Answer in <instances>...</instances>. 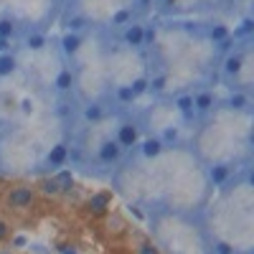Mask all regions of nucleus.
<instances>
[{
    "label": "nucleus",
    "mask_w": 254,
    "mask_h": 254,
    "mask_svg": "<svg viewBox=\"0 0 254 254\" xmlns=\"http://www.w3.org/2000/svg\"><path fill=\"white\" fill-rule=\"evenodd\" d=\"M36 201V188L33 186H15L8 193V206L10 208H28Z\"/></svg>",
    "instance_id": "1"
},
{
    "label": "nucleus",
    "mask_w": 254,
    "mask_h": 254,
    "mask_svg": "<svg viewBox=\"0 0 254 254\" xmlns=\"http://www.w3.org/2000/svg\"><path fill=\"white\" fill-rule=\"evenodd\" d=\"M115 140L120 142L122 150H127V147H135V145L140 142V127H137L135 122H122V125L117 127V137H115Z\"/></svg>",
    "instance_id": "2"
},
{
    "label": "nucleus",
    "mask_w": 254,
    "mask_h": 254,
    "mask_svg": "<svg viewBox=\"0 0 254 254\" xmlns=\"http://www.w3.org/2000/svg\"><path fill=\"white\" fill-rule=\"evenodd\" d=\"M122 147H120V142L117 140H104L99 147H97V158H99V163H104V165H112V163H117L120 158H122Z\"/></svg>",
    "instance_id": "3"
},
{
    "label": "nucleus",
    "mask_w": 254,
    "mask_h": 254,
    "mask_svg": "<svg viewBox=\"0 0 254 254\" xmlns=\"http://www.w3.org/2000/svg\"><path fill=\"white\" fill-rule=\"evenodd\" d=\"M142 31H145V26L132 20V23H127L122 28V41L127 46H132V49H142Z\"/></svg>",
    "instance_id": "4"
},
{
    "label": "nucleus",
    "mask_w": 254,
    "mask_h": 254,
    "mask_svg": "<svg viewBox=\"0 0 254 254\" xmlns=\"http://www.w3.org/2000/svg\"><path fill=\"white\" fill-rule=\"evenodd\" d=\"M242 69H244V54L237 51V49L229 51L226 59H224V74H226V76H239Z\"/></svg>",
    "instance_id": "5"
},
{
    "label": "nucleus",
    "mask_w": 254,
    "mask_h": 254,
    "mask_svg": "<svg viewBox=\"0 0 254 254\" xmlns=\"http://www.w3.org/2000/svg\"><path fill=\"white\" fill-rule=\"evenodd\" d=\"M214 107H216L214 92H198V94H193V115H208Z\"/></svg>",
    "instance_id": "6"
},
{
    "label": "nucleus",
    "mask_w": 254,
    "mask_h": 254,
    "mask_svg": "<svg viewBox=\"0 0 254 254\" xmlns=\"http://www.w3.org/2000/svg\"><path fill=\"white\" fill-rule=\"evenodd\" d=\"M46 163L51 168H61V165H66L69 163V145H64V142H56L51 150L46 153Z\"/></svg>",
    "instance_id": "7"
},
{
    "label": "nucleus",
    "mask_w": 254,
    "mask_h": 254,
    "mask_svg": "<svg viewBox=\"0 0 254 254\" xmlns=\"http://www.w3.org/2000/svg\"><path fill=\"white\" fill-rule=\"evenodd\" d=\"M231 176V168L224 165V163H216V165H211L208 168V181L214 183V186H224Z\"/></svg>",
    "instance_id": "8"
},
{
    "label": "nucleus",
    "mask_w": 254,
    "mask_h": 254,
    "mask_svg": "<svg viewBox=\"0 0 254 254\" xmlns=\"http://www.w3.org/2000/svg\"><path fill=\"white\" fill-rule=\"evenodd\" d=\"M163 150H165V145H163L160 137H147V140L140 145V153H142L145 158H158Z\"/></svg>",
    "instance_id": "9"
},
{
    "label": "nucleus",
    "mask_w": 254,
    "mask_h": 254,
    "mask_svg": "<svg viewBox=\"0 0 254 254\" xmlns=\"http://www.w3.org/2000/svg\"><path fill=\"white\" fill-rule=\"evenodd\" d=\"M46 44H49L46 33H41V31H36V28H31V31L26 33V49L41 51V49H46Z\"/></svg>",
    "instance_id": "10"
},
{
    "label": "nucleus",
    "mask_w": 254,
    "mask_h": 254,
    "mask_svg": "<svg viewBox=\"0 0 254 254\" xmlns=\"http://www.w3.org/2000/svg\"><path fill=\"white\" fill-rule=\"evenodd\" d=\"M226 104H229L231 110H237V112H244V110H249V94L242 92V89H234V92L229 94Z\"/></svg>",
    "instance_id": "11"
},
{
    "label": "nucleus",
    "mask_w": 254,
    "mask_h": 254,
    "mask_svg": "<svg viewBox=\"0 0 254 254\" xmlns=\"http://www.w3.org/2000/svg\"><path fill=\"white\" fill-rule=\"evenodd\" d=\"M54 87H56L61 94L71 92V89H74V74H71V69L59 71V74H56V79H54Z\"/></svg>",
    "instance_id": "12"
},
{
    "label": "nucleus",
    "mask_w": 254,
    "mask_h": 254,
    "mask_svg": "<svg viewBox=\"0 0 254 254\" xmlns=\"http://www.w3.org/2000/svg\"><path fill=\"white\" fill-rule=\"evenodd\" d=\"M81 49V36L79 33H69L66 31V36L61 38V51L66 54V56H71V54H76Z\"/></svg>",
    "instance_id": "13"
},
{
    "label": "nucleus",
    "mask_w": 254,
    "mask_h": 254,
    "mask_svg": "<svg viewBox=\"0 0 254 254\" xmlns=\"http://www.w3.org/2000/svg\"><path fill=\"white\" fill-rule=\"evenodd\" d=\"M15 69H18L15 54H13V51L0 54V76H10V74H15Z\"/></svg>",
    "instance_id": "14"
},
{
    "label": "nucleus",
    "mask_w": 254,
    "mask_h": 254,
    "mask_svg": "<svg viewBox=\"0 0 254 254\" xmlns=\"http://www.w3.org/2000/svg\"><path fill=\"white\" fill-rule=\"evenodd\" d=\"M87 206H89L92 214H104V211L110 208V196H107V193H94Z\"/></svg>",
    "instance_id": "15"
},
{
    "label": "nucleus",
    "mask_w": 254,
    "mask_h": 254,
    "mask_svg": "<svg viewBox=\"0 0 254 254\" xmlns=\"http://www.w3.org/2000/svg\"><path fill=\"white\" fill-rule=\"evenodd\" d=\"M81 117L87 120V122H99V120L104 117V107H102L99 102H89L87 107L81 110Z\"/></svg>",
    "instance_id": "16"
},
{
    "label": "nucleus",
    "mask_w": 254,
    "mask_h": 254,
    "mask_svg": "<svg viewBox=\"0 0 254 254\" xmlns=\"http://www.w3.org/2000/svg\"><path fill=\"white\" fill-rule=\"evenodd\" d=\"M176 107H178V112H183L186 117H193V94H181V97H176Z\"/></svg>",
    "instance_id": "17"
},
{
    "label": "nucleus",
    "mask_w": 254,
    "mask_h": 254,
    "mask_svg": "<svg viewBox=\"0 0 254 254\" xmlns=\"http://www.w3.org/2000/svg\"><path fill=\"white\" fill-rule=\"evenodd\" d=\"M110 23H112L115 28H125L127 23H132V10H130V8H122V10L112 13V20H110Z\"/></svg>",
    "instance_id": "18"
},
{
    "label": "nucleus",
    "mask_w": 254,
    "mask_h": 254,
    "mask_svg": "<svg viewBox=\"0 0 254 254\" xmlns=\"http://www.w3.org/2000/svg\"><path fill=\"white\" fill-rule=\"evenodd\" d=\"M165 87H168V76L165 74H155L153 79H147V92L160 94V92H165Z\"/></svg>",
    "instance_id": "19"
},
{
    "label": "nucleus",
    "mask_w": 254,
    "mask_h": 254,
    "mask_svg": "<svg viewBox=\"0 0 254 254\" xmlns=\"http://www.w3.org/2000/svg\"><path fill=\"white\" fill-rule=\"evenodd\" d=\"M115 99L120 102V104H132L137 97L132 94V89H130V84H127V87H117L115 89Z\"/></svg>",
    "instance_id": "20"
},
{
    "label": "nucleus",
    "mask_w": 254,
    "mask_h": 254,
    "mask_svg": "<svg viewBox=\"0 0 254 254\" xmlns=\"http://www.w3.org/2000/svg\"><path fill=\"white\" fill-rule=\"evenodd\" d=\"M15 20L13 18H0V38H10L13 41V36H15Z\"/></svg>",
    "instance_id": "21"
},
{
    "label": "nucleus",
    "mask_w": 254,
    "mask_h": 254,
    "mask_svg": "<svg viewBox=\"0 0 254 254\" xmlns=\"http://www.w3.org/2000/svg\"><path fill=\"white\" fill-rule=\"evenodd\" d=\"M226 36H231V31H229L226 26H221V23H216V26H211V28H208V38L214 41V44H219V41H224Z\"/></svg>",
    "instance_id": "22"
},
{
    "label": "nucleus",
    "mask_w": 254,
    "mask_h": 254,
    "mask_svg": "<svg viewBox=\"0 0 254 254\" xmlns=\"http://www.w3.org/2000/svg\"><path fill=\"white\" fill-rule=\"evenodd\" d=\"M54 181L59 183V188H61V190H71V188H74V178H71V173H69V171H61Z\"/></svg>",
    "instance_id": "23"
},
{
    "label": "nucleus",
    "mask_w": 254,
    "mask_h": 254,
    "mask_svg": "<svg viewBox=\"0 0 254 254\" xmlns=\"http://www.w3.org/2000/svg\"><path fill=\"white\" fill-rule=\"evenodd\" d=\"M214 46H216L221 54H229V51L237 49V38H234V36H226L224 41H219V44H214Z\"/></svg>",
    "instance_id": "24"
},
{
    "label": "nucleus",
    "mask_w": 254,
    "mask_h": 254,
    "mask_svg": "<svg viewBox=\"0 0 254 254\" xmlns=\"http://www.w3.org/2000/svg\"><path fill=\"white\" fill-rule=\"evenodd\" d=\"M84 26H87V20H84L81 15H74V18H69V20H66V28H69V33H79Z\"/></svg>",
    "instance_id": "25"
},
{
    "label": "nucleus",
    "mask_w": 254,
    "mask_h": 254,
    "mask_svg": "<svg viewBox=\"0 0 254 254\" xmlns=\"http://www.w3.org/2000/svg\"><path fill=\"white\" fill-rule=\"evenodd\" d=\"M41 190H44L46 196H59V193H61V188H59V183H56L54 178H49V181L41 183Z\"/></svg>",
    "instance_id": "26"
},
{
    "label": "nucleus",
    "mask_w": 254,
    "mask_h": 254,
    "mask_svg": "<svg viewBox=\"0 0 254 254\" xmlns=\"http://www.w3.org/2000/svg\"><path fill=\"white\" fill-rule=\"evenodd\" d=\"M130 89H132V94H135V97H140V94H145V92H147V79H145V76H140V79H135V81L130 84Z\"/></svg>",
    "instance_id": "27"
},
{
    "label": "nucleus",
    "mask_w": 254,
    "mask_h": 254,
    "mask_svg": "<svg viewBox=\"0 0 254 254\" xmlns=\"http://www.w3.org/2000/svg\"><path fill=\"white\" fill-rule=\"evenodd\" d=\"M160 140H163V145H165V147H168V145H173V142L178 140V127H168V130L163 132V137H160Z\"/></svg>",
    "instance_id": "28"
},
{
    "label": "nucleus",
    "mask_w": 254,
    "mask_h": 254,
    "mask_svg": "<svg viewBox=\"0 0 254 254\" xmlns=\"http://www.w3.org/2000/svg\"><path fill=\"white\" fill-rule=\"evenodd\" d=\"M252 28H254V20H252V18H244V20H242V28L234 33V38H239V36H249Z\"/></svg>",
    "instance_id": "29"
},
{
    "label": "nucleus",
    "mask_w": 254,
    "mask_h": 254,
    "mask_svg": "<svg viewBox=\"0 0 254 254\" xmlns=\"http://www.w3.org/2000/svg\"><path fill=\"white\" fill-rule=\"evenodd\" d=\"M214 254H234V247L226 242H214Z\"/></svg>",
    "instance_id": "30"
},
{
    "label": "nucleus",
    "mask_w": 254,
    "mask_h": 254,
    "mask_svg": "<svg viewBox=\"0 0 254 254\" xmlns=\"http://www.w3.org/2000/svg\"><path fill=\"white\" fill-rule=\"evenodd\" d=\"M10 234H13V229H10V224H8V221H3V219H0V244H3L5 239H10Z\"/></svg>",
    "instance_id": "31"
},
{
    "label": "nucleus",
    "mask_w": 254,
    "mask_h": 254,
    "mask_svg": "<svg viewBox=\"0 0 254 254\" xmlns=\"http://www.w3.org/2000/svg\"><path fill=\"white\" fill-rule=\"evenodd\" d=\"M140 254H158V249H155V244L145 242V244H140Z\"/></svg>",
    "instance_id": "32"
},
{
    "label": "nucleus",
    "mask_w": 254,
    "mask_h": 254,
    "mask_svg": "<svg viewBox=\"0 0 254 254\" xmlns=\"http://www.w3.org/2000/svg\"><path fill=\"white\" fill-rule=\"evenodd\" d=\"M10 46H13V44H10V38H0V54H8Z\"/></svg>",
    "instance_id": "33"
},
{
    "label": "nucleus",
    "mask_w": 254,
    "mask_h": 254,
    "mask_svg": "<svg viewBox=\"0 0 254 254\" xmlns=\"http://www.w3.org/2000/svg\"><path fill=\"white\" fill-rule=\"evenodd\" d=\"M137 5H140L142 10H147V8H150V5H153V0H137Z\"/></svg>",
    "instance_id": "34"
},
{
    "label": "nucleus",
    "mask_w": 254,
    "mask_h": 254,
    "mask_svg": "<svg viewBox=\"0 0 254 254\" xmlns=\"http://www.w3.org/2000/svg\"><path fill=\"white\" fill-rule=\"evenodd\" d=\"M163 3H165V5H176V3H178V0H163Z\"/></svg>",
    "instance_id": "35"
},
{
    "label": "nucleus",
    "mask_w": 254,
    "mask_h": 254,
    "mask_svg": "<svg viewBox=\"0 0 254 254\" xmlns=\"http://www.w3.org/2000/svg\"><path fill=\"white\" fill-rule=\"evenodd\" d=\"M64 254H76L74 249H64Z\"/></svg>",
    "instance_id": "36"
}]
</instances>
